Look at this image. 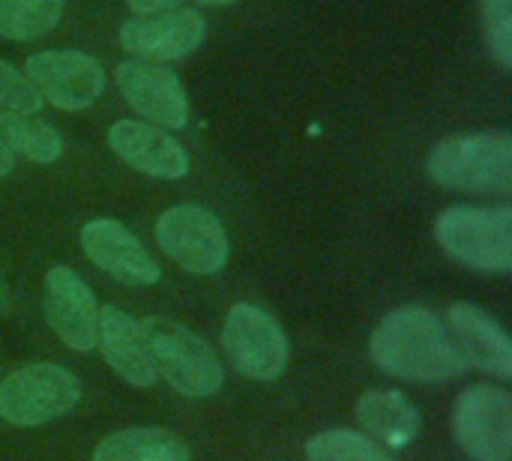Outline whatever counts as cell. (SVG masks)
<instances>
[{
  "label": "cell",
  "instance_id": "cell-24",
  "mask_svg": "<svg viewBox=\"0 0 512 461\" xmlns=\"http://www.w3.org/2000/svg\"><path fill=\"white\" fill-rule=\"evenodd\" d=\"M183 0H126V6L138 15H153V12H168L177 9Z\"/></svg>",
  "mask_w": 512,
  "mask_h": 461
},
{
  "label": "cell",
  "instance_id": "cell-14",
  "mask_svg": "<svg viewBox=\"0 0 512 461\" xmlns=\"http://www.w3.org/2000/svg\"><path fill=\"white\" fill-rule=\"evenodd\" d=\"M447 321H450V333L456 336L465 366H474L501 381H510L512 342L495 318H489L474 303H456L450 306Z\"/></svg>",
  "mask_w": 512,
  "mask_h": 461
},
{
  "label": "cell",
  "instance_id": "cell-11",
  "mask_svg": "<svg viewBox=\"0 0 512 461\" xmlns=\"http://www.w3.org/2000/svg\"><path fill=\"white\" fill-rule=\"evenodd\" d=\"M204 36H207V24L195 9L138 15L120 27V45L138 60H150V63L183 60L201 48Z\"/></svg>",
  "mask_w": 512,
  "mask_h": 461
},
{
  "label": "cell",
  "instance_id": "cell-12",
  "mask_svg": "<svg viewBox=\"0 0 512 461\" xmlns=\"http://www.w3.org/2000/svg\"><path fill=\"white\" fill-rule=\"evenodd\" d=\"M45 318L57 339L72 351H93L96 348V321L99 306L93 291L78 279L69 267H51L45 276Z\"/></svg>",
  "mask_w": 512,
  "mask_h": 461
},
{
  "label": "cell",
  "instance_id": "cell-21",
  "mask_svg": "<svg viewBox=\"0 0 512 461\" xmlns=\"http://www.w3.org/2000/svg\"><path fill=\"white\" fill-rule=\"evenodd\" d=\"M309 461H396L387 447H381L375 438L351 432V429H330L315 435L306 444Z\"/></svg>",
  "mask_w": 512,
  "mask_h": 461
},
{
  "label": "cell",
  "instance_id": "cell-16",
  "mask_svg": "<svg viewBox=\"0 0 512 461\" xmlns=\"http://www.w3.org/2000/svg\"><path fill=\"white\" fill-rule=\"evenodd\" d=\"M96 345L102 348L105 363L132 387H150L156 381L144 336H141V324L135 318H129L123 309L117 306H105L99 309V321H96Z\"/></svg>",
  "mask_w": 512,
  "mask_h": 461
},
{
  "label": "cell",
  "instance_id": "cell-20",
  "mask_svg": "<svg viewBox=\"0 0 512 461\" xmlns=\"http://www.w3.org/2000/svg\"><path fill=\"white\" fill-rule=\"evenodd\" d=\"M66 0H0V36L27 42L54 30L63 18Z\"/></svg>",
  "mask_w": 512,
  "mask_h": 461
},
{
  "label": "cell",
  "instance_id": "cell-15",
  "mask_svg": "<svg viewBox=\"0 0 512 461\" xmlns=\"http://www.w3.org/2000/svg\"><path fill=\"white\" fill-rule=\"evenodd\" d=\"M111 150L132 168L162 180H180L189 174L186 150L162 129L138 120H120L108 129Z\"/></svg>",
  "mask_w": 512,
  "mask_h": 461
},
{
  "label": "cell",
  "instance_id": "cell-13",
  "mask_svg": "<svg viewBox=\"0 0 512 461\" xmlns=\"http://www.w3.org/2000/svg\"><path fill=\"white\" fill-rule=\"evenodd\" d=\"M81 249L84 255L105 270L111 279L123 285H153L159 282V267L141 246L135 234H129L114 219H93L81 228Z\"/></svg>",
  "mask_w": 512,
  "mask_h": 461
},
{
  "label": "cell",
  "instance_id": "cell-26",
  "mask_svg": "<svg viewBox=\"0 0 512 461\" xmlns=\"http://www.w3.org/2000/svg\"><path fill=\"white\" fill-rule=\"evenodd\" d=\"M201 6H222V3H234V0H198Z\"/></svg>",
  "mask_w": 512,
  "mask_h": 461
},
{
  "label": "cell",
  "instance_id": "cell-22",
  "mask_svg": "<svg viewBox=\"0 0 512 461\" xmlns=\"http://www.w3.org/2000/svg\"><path fill=\"white\" fill-rule=\"evenodd\" d=\"M483 12V36L495 63L510 72L512 69V0H480Z\"/></svg>",
  "mask_w": 512,
  "mask_h": 461
},
{
  "label": "cell",
  "instance_id": "cell-23",
  "mask_svg": "<svg viewBox=\"0 0 512 461\" xmlns=\"http://www.w3.org/2000/svg\"><path fill=\"white\" fill-rule=\"evenodd\" d=\"M39 108L42 99L27 75L0 60V114H36Z\"/></svg>",
  "mask_w": 512,
  "mask_h": 461
},
{
  "label": "cell",
  "instance_id": "cell-8",
  "mask_svg": "<svg viewBox=\"0 0 512 461\" xmlns=\"http://www.w3.org/2000/svg\"><path fill=\"white\" fill-rule=\"evenodd\" d=\"M459 447L474 461L512 459V402L498 387H471L453 411Z\"/></svg>",
  "mask_w": 512,
  "mask_h": 461
},
{
  "label": "cell",
  "instance_id": "cell-19",
  "mask_svg": "<svg viewBox=\"0 0 512 461\" xmlns=\"http://www.w3.org/2000/svg\"><path fill=\"white\" fill-rule=\"evenodd\" d=\"M0 141L9 153L48 165L63 153V141L54 126L39 120L36 114H0Z\"/></svg>",
  "mask_w": 512,
  "mask_h": 461
},
{
  "label": "cell",
  "instance_id": "cell-18",
  "mask_svg": "<svg viewBox=\"0 0 512 461\" xmlns=\"http://www.w3.org/2000/svg\"><path fill=\"white\" fill-rule=\"evenodd\" d=\"M93 461H189V447L165 429H123L99 441Z\"/></svg>",
  "mask_w": 512,
  "mask_h": 461
},
{
  "label": "cell",
  "instance_id": "cell-9",
  "mask_svg": "<svg viewBox=\"0 0 512 461\" xmlns=\"http://www.w3.org/2000/svg\"><path fill=\"white\" fill-rule=\"evenodd\" d=\"M24 75L39 99L60 111H81L105 90L102 63L84 51H39L27 57Z\"/></svg>",
  "mask_w": 512,
  "mask_h": 461
},
{
  "label": "cell",
  "instance_id": "cell-6",
  "mask_svg": "<svg viewBox=\"0 0 512 461\" xmlns=\"http://www.w3.org/2000/svg\"><path fill=\"white\" fill-rule=\"evenodd\" d=\"M231 366L252 381H276L288 363V339L273 315L252 303H237L222 330Z\"/></svg>",
  "mask_w": 512,
  "mask_h": 461
},
{
  "label": "cell",
  "instance_id": "cell-2",
  "mask_svg": "<svg viewBox=\"0 0 512 461\" xmlns=\"http://www.w3.org/2000/svg\"><path fill=\"white\" fill-rule=\"evenodd\" d=\"M429 177L450 192L507 195L512 189L510 132H471L441 141L429 153Z\"/></svg>",
  "mask_w": 512,
  "mask_h": 461
},
{
  "label": "cell",
  "instance_id": "cell-1",
  "mask_svg": "<svg viewBox=\"0 0 512 461\" xmlns=\"http://www.w3.org/2000/svg\"><path fill=\"white\" fill-rule=\"evenodd\" d=\"M369 351L384 372L417 384H441L465 372V360L450 327L420 306L390 312L375 327Z\"/></svg>",
  "mask_w": 512,
  "mask_h": 461
},
{
  "label": "cell",
  "instance_id": "cell-7",
  "mask_svg": "<svg viewBox=\"0 0 512 461\" xmlns=\"http://www.w3.org/2000/svg\"><path fill=\"white\" fill-rule=\"evenodd\" d=\"M156 243L174 264L198 276L219 273L228 261V237L219 219L195 204L165 210L156 222Z\"/></svg>",
  "mask_w": 512,
  "mask_h": 461
},
{
  "label": "cell",
  "instance_id": "cell-3",
  "mask_svg": "<svg viewBox=\"0 0 512 461\" xmlns=\"http://www.w3.org/2000/svg\"><path fill=\"white\" fill-rule=\"evenodd\" d=\"M141 336L153 363V372L162 375L180 396L204 399L222 387V363L210 345L195 336L189 327L171 318L141 321Z\"/></svg>",
  "mask_w": 512,
  "mask_h": 461
},
{
  "label": "cell",
  "instance_id": "cell-4",
  "mask_svg": "<svg viewBox=\"0 0 512 461\" xmlns=\"http://www.w3.org/2000/svg\"><path fill=\"white\" fill-rule=\"evenodd\" d=\"M435 237L441 249L465 267L489 273L512 270L510 207H453L438 216Z\"/></svg>",
  "mask_w": 512,
  "mask_h": 461
},
{
  "label": "cell",
  "instance_id": "cell-10",
  "mask_svg": "<svg viewBox=\"0 0 512 461\" xmlns=\"http://www.w3.org/2000/svg\"><path fill=\"white\" fill-rule=\"evenodd\" d=\"M114 81L129 108L153 120V126L183 129L189 123V99L171 69L150 60H126L117 66Z\"/></svg>",
  "mask_w": 512,
  "mask_h": 461
},
{
  "label": "cell",
  "instance_id": "cell-17",
  "mask_svg": "<svg viewBox=\"0 0 512 461\" xmlns=\"http://www.w3.org/2000/svg\"><path fill=\"white\" fill-rule=\"evenodd\" d=\"M357 420L381 447L402 450L420 435V414L402 393H366L357 402Z\"/></svg>",
  "mask_w": 512,
  "mask_h": 461
},
{
  "label": "cell",
  "instance_id": "cell-25",
  "mask_svg": "<svg viewBox=\"0 0 512 461\" xmlns=\"http://www.w3.org/2000/svg\"><path fill=\"white\" fill-rule=\"evenodd\" d=\"M12 168H15V156H12V153H9V147L0 141V177H6Z\"/></svg>",
  "mask_w": 512,
  "mask_h": 461
},
{
  "label": "cell",
  "instance_id": "cell-5",
  "mask_svg": "<svg viewBox=\"0 0 512 461\" xmlns=\"http://www.w3.org/2000/svg\"><path fill=\"white\" fill-rule=\"evenodd\" d=\"M81 399V384L72 372L36 363L18 369L0 384V417L12 426H45L69 414Z\"/></svg>",
  "mask_w": 512,
  "mask_h": 461
}]
</instances>
